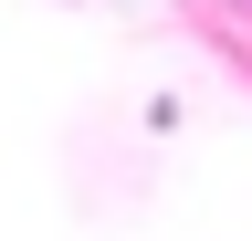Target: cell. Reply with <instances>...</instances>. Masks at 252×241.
<instances>
[{"mask_svg": "<svg viewBox=\"0 0 252 241\" xmlns=\"http://www.w3.org/2000/svg\"><path fill=\"white\" fill-rule=\"evenodd\" d=\"M220 11H252V0H220Z\"/></svg>", "mask_w": 252, "mask_h": 241, "instance_id": "1", "label": "cell"}]
</instances>
